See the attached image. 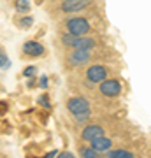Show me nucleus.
<instances>
[{
	"label": "nucleus",
	"instance_id": "f257e3e1",
	"mask_svg": "<svg viewBox=\"0 0 151 158\" xmlns=\"http://www.w3.org/2000/svg\"><path fill=\"white\" fill-rule=\"evenodd\" d=\"M91 60V51L90 49H83V48H74L67 53L65 56V63L69 69H78V67H84L88 65Z\"/></svg>",
	"mask_w": 151,
	"mask_h": 158
},
{
	"label": "nucleus",
	"instance_id": "f03ea898",
	"mask_svg": "<svg viewBox=\"0 0 151 158\" xmlns=\"http://www.w3.org/2000/svg\"><path fill=\"white\" fill-rule=\"evenodd\" d=\"M65 30L69 34L72 35H78V37H83V35H88L91 32V25L86 18L83 16H74L70 19L65 21Z\"/></svg>",
	"mask_w": 151,
	"mask_h": 158
},
{
	"label": "nucleus",
	"instance_id": "7ed1b4c3",
	"mask_svg": "<svg viewBox=\"0 0 151 158\" xmlns=\"http://www.w3.org/2000/svg\"><path fill=\"white\" fill-rule=\"evenodd\" d=\"M121 81L120 79H104L99 86V91H100L102 97H107V98H116V97L121 95Z\"/></svg>",
	"mask_w": 151,
	"mask_h": 158
},
{
	"label": "nucleus",
	"instance_id": "20e7f679",
	"mask_svg": "<svg viewBox=\"0 0 151 158\" xmlns=\"http://www.w3.org/2000/svg\"><path fill=\"white\" fill-rule=\"evenodd\" d=\"M107 76H109L107 67H104V65H100V63L90 65V67L86 69V72H84L86 81H88V83H93V85H100L104 79H107Z\"/></svg>",
	"mask_w": 151,
	"mask_h": 158
},
{
	"label": "nucleus",
	"instance_id": "39448f33",
	"mask_svg": "<svg viewBox=\"0 0 151 158\" xmlns=\"http://www.w3.org/2000/svg\"><path fill=\"white\" fill-rule=\"evenodd\" d=\"M67 111L72 116H76V114L79 113H86V111H91V107H90V102L84 98V97H70L67 100Z\"/></svg>",
	"mask_w": 151,
	"mask_h": 158
},
{
	"label": "nucleus",
	"instance_id": "423d86ee",
	"mask_svg": "<svg viewBox=\"0 0 151 158\" xmlns=\"http://www.w3.org/2000/svg\"><path fill=\"white\" fill-rule=\"evenodd\" d=\"M91 4V0H63L60 11L65 14H74V12H81Z\"/></svg>",
	"mask_w": 151,
	"mask_h": 158
},
{
	"label": "nucleus",
	"instance_id": "0eeeda50",
	"mask_svg": "<svg viewBox=\"0 0 151 158\" xmlns=\"http://www.w3.org/2000/svg\"><path fill=\"white\" fill-rule=\"evenodd\" d=\"M102 135H106V128L102 125H97V123H90L81 130V139L84 142H90V141H93V139L102 137Z\"/></svg>",
	"mask_w": 151,
	"mask_h": 158
},
{
	"label": "nucleus",
	"instance_id": "6e6552de",
	"mask_svg": "<svg viewBox=\"0 0 151 158\" xmlns=\"http://www.w3.org/2000/svg\"><path fill=\"white\" fill-rule=\"evenodd\" d=\"M21 51H23V55L28 56V58H39L46 53L44 46L40 44L39 40H27V42L21 46Z\"/></svg>",
	"mask_w": 151,
	"mask_h": 158
},
{
	"label": "nucleus",
	"instance_id": "1a4fd4ad",
	"mask_svg": "<svg viewBox=\"0 0 151 158\" xmlns=\"http://www.w3.org/2000/svg\"><path fill=\"white\" fill-rule=\"evenodd\" d=\"M90 144H91V148H93V149H97L99 153H106L107 149H111V148H112V139H109V137H106V135H102V137L93 139V141H90Z\"/></svg>",
	"mask_w": 151,
	"mask_h": 158
},
{
	"label": "nucleus",
	"instance_id": "9d476101",
	"mask_svg": "<svg viewBox=\"0 0 151 158\" xmlns=\"http://www.w3.org/2000/svg\"><path fill=\"white\" fill-rule=\"evenodd\" d=\"M107 158H132L134 155L130 151H127V149H107L106 153H104Z\"/></svg>",
	"mask_w": 151,
	"mask_h": 158
},
{
	"label": "nucleus",
	"instance_id": "9b49d317",
	"mask_svg": "<svg viewBox=\"0 0 151 158\" xmlns=\"http://www.w3.org/2000/svg\"><path fill=\"white\" fill-rule=\"evenodd\" d=\"M14 6H16V11L18 12H28L32 4H30V0H16V4H14Z\"/></svg>",
	"mask_w": 151,
	"mask_h": 158
},
{
	"label": "nucleus",
	"instance_id": "f8f14e48",
	"mask_svg": "<svg viewBox=\"0 0 151 158\" xmlns=\"http://www.w3.org/2000/svg\"><path fill=\"white\" fill-rule=\"evenodd\" d=\"M79 155L84 156V158H97V156H99V151L93 149V148H83V149L79 151Z\"/></svg>",
	"mask_w": 151,
	"mask_h": 158
},
{
	"label": "nucleus",
	"instance_id": "ddd939ff",
	"mask_svg": "<svg viewBox=\"0 0 151 158\" xmlns=\"http://www.w3.org/2000/svg\"><path fill=\"white\" fill-rule=\"evenodd\" d=\"M7 67H9V56L4 51V48L0 46V69H7Z\"/></svg>",
	"mask_w": 151,
	"mask_h": 158
},
{
	"label": "nucleus",
	"instance_id": "4468645a",
	"mask_svg": "<svg viewBox=\"0 0 151 158\" xmlns=\"http://www.w3.org/2000/svg\"><path fill=\"white\" fill-rule=\"evenodd\" d=\"M76 118V121H79V123H84V121H88L90 118H91V111H86V113H79L74 116Z\"/></svg>",
	"mask_w": 151,
	"mask_h": 158
},
{
	"label": "nucleus",
	"instance_id": "2eb2a0df",
	"mask_svg": "<svg viewBox=\"0 0 151 158\" xmlns=\"http://www.w3.org/2000/svg\"><path fill=\"white\" fill-rule=\"evenodd\" d=\"M35 72H37V69H35L34 65H30V67H25V70H23V76H25V77H34Z\"/></svg>",
	"mask_w": 151,
	"mask_h": 158
},
{
	"label": "nucleus",
	"instance_id": "dca6fc26",
	"mask_svg": "<svg viewBox=\"0 0 151 158\" xmlns=\"http://www.w3.org/2000/svg\"><path fill=\"white\" fill-rule=\"evenodd\" d=\"M32 23H34V16H27V18H23V19H19L21 27H30Z\"/></svg>",
	"mask_w": 151,
	"mask_h": 158
},
{
	"label": "nucleus",
	"instance_id": "f3484780",
	"mask_svg": "<svg viewBox=\"0 0 151 158\" xmlns=\"http://www.w3.org/2000/svg\"><path fill=\"white\" fill-rule=\"evenodd\" d=\"M48 85H49V81H48V76H42V77L39 79V88L46 90V88H48Z\"/></svg>",
	"mask_w": 151,
	"mask_h": 158
},
{
	"label": "nucleus",
	"instance_id": "a211bd4d",
	"mask_svg": "<svg viewBox=\"0 0 151 158\" xmlns=\"http://www.w3.org/2000/svg\"><path fill=\"white\" fill-rule=\"evenodd\" d=\"M39 104H40V106H44V107L49 109V98H48L46 95H42V97L39 98Z\"/></svg>",
	"mask_w": 151,
	"mask_h": 158
},
{
	"label": "nucleus",
	"instance_id": "6ab92c4d",
	"mask_svg": "<svg viewBox=\"0 0 151 158\" xmlns=\"http://www.w3.org/2000/svg\"><path fill=\"white\" fill-rule=\"evenodd\" d=\"M60 156H63V158H70V156H72V155H70V153H62Z\"/></svg>",
	"mask_w": 151,
	"mask_h": 158
}]
</instances>
